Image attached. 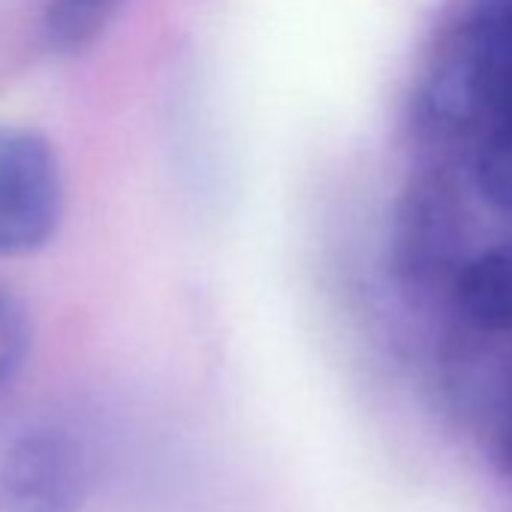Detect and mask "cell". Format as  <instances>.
Wrapping results in <instances>:
<instances>
[{"mask_svg": "<svg viewBox=\"0 0 512 512\" xmlns=\"http://www.w3.org/2000/svg\"><path fill=\"white\" fill-rule=\"evenodd\" d=\"M419 103L446 130L488 139L512 127V0H488L434 52Z\"/></svg>", "mask_w": 512, "mask_h": 512, "instance_id": "1", "label": "cell"}, {"mask_svg": "<svg viewBox=\"0 0 512 512\" xmlns=\"http://www.w3.org/2000/svg\"><path fill=\"white\" fill-rule=\"evenodd\" d=\"M64 220V172L52 142L0 124V260L43 250Z\"/></svg>", "mask_w": 512, "mask_h": 512, "instance_id": "2", "label": "cell"}, {"mask_svg": "<svg viewBox=\"0 0 512 512\" xmlns=\"http://www.w3.org/2000/svg\"><path fill=\"white\" fill-rule=\"evenodd\" d=\"M85 464L61 428L22 434L0 461V512H79Z\"/></svg>", "mask_w": 512, "mask_h": 512, "instance_id": "3", "label": "cell"}, {"mask_svg": "<svg viewBox=\"0 0 512 512\" xmlns=\"http://www.w3.org/2000/svg\"><path fill=\"white\" fill-rule=\"evenodd\" d=\"M455 293L476 326L512 332V241L473 256L458 275Z\"/></svg>", "mask_w": 512, "mask_h": 512, "instance_id": "4", "label": "cell"}, {"mask_svg": "<svg viewBox=\"0 0 512 512\" xmlns=\"http://www.w3.org/2000/svg\"><path fill=\"white\" fill-rule=\"evenodd\" d=\"M124 0H46V37L58 52H82L100 40Z\"/></svg>", "mask_w": 512, "mask_h": 512, "instance_id": "5", "label": "cell"}, {"mask_svg": "<svg viewBox=\"0 0 512 512\" xmlns=\"http://www.w3.org/2000/svg\"><path fill=\"white\" fill-rule=\"evenodd\" d=\"M473 178L494 208L512 211V127L479 142Z\"/></svg>", "mask_w": 512, "mask_h": 512, "instance_id": "6", "label": "cell"}, {"mask_svg": "<svg viewBox=\"0 0 512 512\" xmlns=\"http://www.w3.org/2000/svg\"><path fill=\"white\" fill-rule=\"evenodd\" d=\"M31 350V323L22 305L0 290V389H4L25 365Z\"/></svg>", "mask_w": 512, "mask_h": 512, "instance_id": "7", "label": "cell"}]
</instances>
